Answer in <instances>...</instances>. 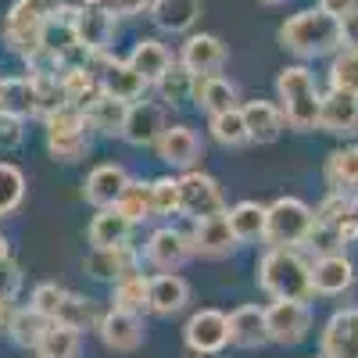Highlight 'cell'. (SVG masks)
<instances>
[{"instance_id": "f35d334b", "label": "cell", "mask_w": 358, "mask_h": 358, "mask_svg": "<svg viewBox=\"0 0 358 358\" xmlns=\"http://www.w3.org/2000/svg\"><path fill=\"white\" fill-rule=\"evenodd\" d=\"M351 215H358V194H351V190H330L322 197V204L315 208V222H322V226H341Z\"/></svg>"}, {"instance_id": "b9f144b4", "label": "cell", "mask_w": 358, "mask_h": 358, "mask_svg": "<svg viewBox=\"0 0 358 358\" xmlns=\"http://www.w3.org/2000/svg\"><path fill=\"white\" fill-rule=\"evenodd\" d=\"M97 312H94V305L86 301V297H79V294H65V301H62V308H57V315H54V322H62V326H69V330H90L94 326L97 330Z\"/></svg>"}, {"instance_id": "2e32d148", "label": "cell", "mask_w": 358, "mask_h": 358, "mask_svg": "<svg viewBox=\"0 0 358 358\" xmlns=\"http://www.w3.org/2000/svg\"><path fill=\"white\" fill-rule=\"evenodd\" d=\"M351 287H355V262L344 251L322 255V258L312 262V294L337 297V294H344Z\"/></svg>"}, {"instance_id": "ffe728a7", "label": "cell", "mask_w": 358, "mask_h": 358, "mask_svg": "<svg viewBox=\"0 0 358 358\" xmlns=\"http://www.w3.org/2000/svg\"><path fill=\"white\" fill-rule=\"evenodd\" d=\"M140 265V251L133 244H122V248H94L86 255V273L94 280H111L118 283L122 276L136 273Z\"/></svg>"}, {"instance_id": "7c38bea8", "label": "cell", "mask_w": 358, "mask_h": 358, "mask_svg": "<svg viewBox=\"0 0 358 358\" xmlns=\"http://www.w3.org/2000/svg\"><path fill=\"white\" fill-rule=\"evenodd\" d=\"M165 129H169L165 104H158V101H136V104H129L126 126H122V140L133 143V147H155Z\"/></svg>"}, {"instance_id": "7402d4cb", "label": "cell", "mask_w": 358, "mask_h": 358, "mask_svg": "<svg viewBox=\"0 0 358 358\" xmlns=\"http://www.w3.org/2000/svg\"><path fill=\"white\" fill-rule=\"evenodd\" d=\"M0 111L15 115V118H40V94H36V83L29 76H11V79H0Z\"/></svg>"}, {"instance_id": "83f0119b", "label": "cell", "mask_w": 358, "mask_h": 358, "mask_svg": "<svg viewBox=\"0 0 358 358\" xmlns=\"http://www.w3.org/2000/svg\"><path fill=\"white\" fill-rule=\"evenodd\" d=\"M83 115H86V126H90V129H97V133H104V136H122L129 104H126V101H115V97H108V94H97L94 101L83 108Z\"/></svg>"}, {"instance_id": "d6986e66", "label": "cell", "mask_w": 358, "mask_h": 358, "mask_svg": "<svg viewBox=\"0 0 358 358\" xmlns=\"http://www.w3.org/2000/svg\"><path fill=\"white\" fill-rule=\"evenodd\" d=\"M319 129L334 136H358V97L330 90L319 104Z\"/></svg>"}, {"instance_id": "1f68e13d", "label": "cell", "mask_w": 358, "mask_h": 358, "mask_svg": "<svg viewBox=\"0 0 358 358\" xmlns=\"http://www.w3.org/2000/svg\"><path fill=\"white\" fill-rule=\"evenodd\" d=\"M57 79H62L65 104H72V108H86L90 101L101 94V79L90 72L86 65H65Z\"/></svg>"}, {"instance_id": "d4e9b609", "label": "cell", "mask_w": 358, "mask_h": 358, "mask_svg": "<svg viewBox=\"0 0 358 358\" xmlns=\"http://www.w3.org/2000/svg\"><path fill=\"white\" fill-rule=\"evenodd\" d=\"M241 111H244V126H248L251 143H273V140H280V133L287 126L280 104H273V101H248Z\"/></svg>"}, {"instance_id": "e0dca14e", "label": "cell", "mask_w": 358, "mask_h": 358, "mask_svg": "<svg viewBox=\"0 0 358 358\" xmlns=\"http://www.w3.org/2000/svg\"><path fill=\"white\" fill-rule=\"evenodd\" d=\"M190 301V283L179 273H158L147 276V312L155 315H176Z\"/></svg>"}, {"instance_id": "ee69618b", "label": "cell", "mask_w": 358, "mask_h": 358, "mask_svg": "<svg viewBox=\"0 0 358 358\" xmlns=\"http://www.w3.org/2000/svg\"><path fill=\"white\" fill-rule=\"evenodd\" d=\"M25 201V176L18 165L0 162V219L11 215L15 208Z\"/></svg>"}, {"instance_id": "ab89813d", "label": "cell", "mask_w": 358, "mask_h": 358, "mask_svg": "<svg viewBox=\"0 0 358 358\" xmlns=\"http://www.w3.org/2000/svg\"><path fill=\"white\" fill-rule=\"evenodd\" d=\"M36 355L40 358H76L79 355V330H69L62 322H50V330L43 334Z\"/></svg>"}, {"instance_id": "74e56055", "label": "cell", "mask_w": 358, "mask_h": 358, "mask_svg": "<svg viewBox=\"0 0 358 358\" xmlns=\"http://www.w3.org/2000/svg\"><path fill=\"white\" fill-rule=\"evenodd\" d=\"M330 90L358 97V47H341L330 62Z\"/></svg>"}, {"instance_id": "91938a15", "label": "cell", "mask_w": 358, "mask_h": 358, "mask_svg": "<svg viewBox=\"0 0 358 358\" xmlns=\"http://www.w3.org/2000/svg\"><path fill=\"white\" fill-rule=\"evenodd\" d=\"M319 358H322V355H319Z\"/></svg>"}, {"instance_id": "681fc988", "label": "cell", "mask_w": 358, "mask_h": 358, "mask_svg": "<svg viewBox=\"0 0 358 358\" xmlns=\"http://www.w3.org/2000/svg\"><path fill=\"white\" fill-rule=\"evenodd\" d=\"M22 287V273H18V265L8 258V262H0V297H8V301H15V294Z\"/></svg>"}, {"instance_id": "f6af8a7d", "label": "cell", "mask_w": 358, "mask_h": 358, "mask_svg": "<svg viewBox=\"0 0 358 358\" xmlns=\"http://www.w3.org/2000/svg\"><path fill=\"white\" fill-rule=\"evenodd\" d=\"M151 208H155V215H176L179 212V179L176 176L151 179Z\"/></svg>"}, {"instance_id": "6da1fadb", "label": "cell", "mask_w": 358, "mask_h": 358, "mask_svg": "<svg viewBox=\"0 0 358 358\" xmlns=\"http://www.w3.org/2000/svg\"><path fill=\"white\" fill-rule=\"evenodd\" d=\"M258 287L273 301H308L312 262H305L297 248H268L258 262Z\"/></svg>"}, {"instance_id": "db71d44e", "label": "cell", "mask_w": 358, "mask_h": 358, "mask_svg": "<svg viewBox=\"0 0 358 358\" xmlns=\"http://www.w3.org/2000/svg\"><path fill=\"white\" fill-rule=\"evenodd\" d=\"M337 229V241H341V248L344 244H358V215H351V219H344L341 226H334Z\"/></svg>"}, {"instance_id": "11a10c76", "label": "cell", "mask_w": 358, "mask_h": 358, "mask_svg": "<svg viewBox=\"0 0 358 358\" xmlns=\"http://www.w3.org/2000/svg\"><path fill=\"white\" fill-rule=\"evenodd\" d=\"M11 315H15L11 301H8V297H0V330H8V322H11Z\"/></svg>"}, {"instance_id": "5bb4252c", "label": "cell", "mask_w": 358, "mask_h": 358, "mask_svg": "<svg viewBox=\"0 0 358 358\" xmlns=\"http://www.w3.org/2000/svg\"><path fill=\"white\" fill-rule=\"evenodd\" d=\"M76 43L83 54H97V50H108L111 47V36H115V15L97 4V8H76Z\"/></svg>"}, {"instance_id": "8d00e7d4", "label": "cell", "mask_w": 358, "mask_h": 358, "mask_svg": "<svg viewBox=\"0 0 358 358\" xmlns=\"http://www.w3.org/2000/svg\"><path fill=\"white\" fill-rule=\"evenodd\" d=\"M118 212H122L133 226L155 219V208H151V183H140V179H129V187L122 190V197H118Z\"/></svg>"}, {"instance_id": "f546056e", "label": "cell", "mask_w": 358, "mask_h": 358, "mask_svg": "<svg viewBox=\"0 0 358 358\" xmlns=\"http://www.w3.org/2000/svg\"><path fill=\"white\" fill-rule=\"evenodd\" d=\"M126 62L143 76V83L151 86V83H158L176 62H172V54H169V47L165 43H158V40H140L133 50H129V57Z\"/></svg>"}, {"instance_id": "30bf717a", "label": "cell", "mask_w": 358, "mask_h": 358, "mask_svg": "<svg viewBox=\"0 0 358 358\" xmlns=\"http://www.w3.org/2000/svg\"><path fill=\"white\" fill-rule=\"evenodd\" d=\"M190 255H194L190 236L179 233V229H172V226L155 229L151 236H147V244H143V262L155 265L158 273H176V268L183 265Z\"/></svg>"}, {"instance_id": "e575fe53", "label": "cell", "mask_w": 358, "mask_h": 358, "mask_svg": "<svg viewBox=\"0 0 358 358\" xmlns=\"http://www.w3.org/2000/svg\"><path fill=\"white\" fill-rule=\"evenodd\" d=\"M326 183H330V190L358 194V143L341 147V151H334L326 158Z\"/></svg>"}, {"instance_id": "8fae6325", "label": "cell", "mask_w": 358, "mask_h": 358, "mask_svg": "<svg viewBox=\"0 0 358 358\" xmlns=\"http://www.w3.org/2000/svg\"><path fill=\"white\" fill-rule=\"evenodd\" d=\"M179 65L194 79L219 76V69L226 65V43L215 33H194V36H187L183 50H179Z\"/></svg>"}, {"instance_id": "4dcf8cb0", "label": "cell", "mask_w": 358, "mask_h": 358, "mask_svg": "<svg viewBox=\"0 0 358 358\" xmlns=\"http://www.w3.org/2000/svg\"><path fill=\"white\" fill-rule=\"evenodd\" d=\"M151 18L162 33H187L201 18V0H155Z\"/></svg>"}, {"instance_id": "f5cc1de1", "label": "cell", "mask_w": 358, "mask_h": 358, "mask_svg": "<svg viewBox=\"0 0 358 358\" xmlns=\"http://www.w3.org/2000/svg\"><path fill=\"white\" fill-rule=\"evenodd\" d=\"M315 8H319V11H326V15H334V18H344L348 11H355V8H358V0H319Z\"/></svg>"}, {"instance_id": "52a82bcc", "label": "cell", "mask_w": 358, "mask_h": 358, "mask_svg": "<svg viewBox=\"0 0 358 358\" xmlns=\"http://www.w3.org/2000/svg\"><path fill=\"white\" fill-rule=\"evenodd\" d=\"M179 212H187L194 222L197 219H215V215H226V197L219 190V183L208 172H183L179 176Z\"/></svg>"}, {"instance_id": "4fadbf2b", "label": "cell", "mask_w": 358, "mask_h": 358, "mask_svg": "<svg viewBox=\"0 0 358 358\" xmlns=\"http://www.w3.org/2000/svg\"><path fill=\"white\" fill-rule=\"evenodd\" d=\"M319 348L322 358H358V308H341L326 319Z\"/></svg>"}, {"instance_id": "3957f363", "label": "cell", "mask_w": 358, "mask_h": 358, "mask_svg": "<svg viewBox=\"0 0 358 358\" xmlns=\"http://www.w3.org/2000/svg\"><path fill=\"white\" fill-rule=\"evenodd\" d=\"M276 97H280V111H283V122L297 133H312L319 129V104L322 94L315 86L312 69L305 65H287L276 76Z\"/></svg>"}, {"instance_id": "9a60e30c", "label": "cell", "mask_w": 358, "mask_h": 358, "mask_svg": "<svg viewBox=\"0 0 358 358\" xmlns=\"http://www.w3.org/2000/svg\"><path fill=\"white\" fill-rule=\"evenodd\" d=\"M97 337L104 341V348L111 351H136L143 344V322L136 312H122V308H108L97 319Z\"/></svg>"}, {"instance_id": "484cf974", "label": "cell", "mask_w": 358, "mask_h": 358, "mask_svg": "<svg viewBox=\"0 0 358 358\" xmlns=\"http://www.w3.org/2000/svg\"><path fill=\"white\" fill-rule=\"evenodd\" d=\"M229 344H236V348H262V344H268L265 308H258V305L233 308L229 312Z\"/></svg>"}, {"instance_id": "8992f818", "label": "cell", "mask_w": 358, "mask_h": 358, "mask_svg": "<svg viewBox=\"0 0 358 358\" xmlns=\"http://www.w3.org/2000/svg\"><path fill=\"white\" fill-rule=\"evenodd\" d=\"M47 126V147L57 162H79L86 155V115L83 108H72V104H62L57 111H50L43 118Z\"/></svg>"}, {"instance_id": "816d5d0a", "label": "cell", "mask_w": 358, "mask_h": 358, "mask_svg": "<svg viewBox=\"0 0 358 358\" xmlns=\"http://www.w3.org/2000/svg\"><path fill=\"white\" fill-rule=\"evenodd\" d=\"M341 40H344V47H358V8L341 18Z\"/></svg>"}, {"instance_id": "ba28073f", "label": "cell", "mask_w": 358, "mask_h": 358, "mask_svg": "<svg viewBox=\"0 0 358 358\" xmlns=\"http://www.w3.org/2000/svg\"><path fill=\"white\" fill-rule=\"evenodd\" d=\"M265 326H268V341L290 348V344L308 337V330H312V308L305 301H273L265 308Z\"/></svg>"}, {"instance_id": "6f0895ef", "label": "cell", "mask_w": 358, "mask_h": 358, "mask_svg": "<svg viewBox=\"0 0 358 358\" xmlns=\"http://www.w3.org/2000/svg\"><path fill=\"white\" fill-rule=\"evenodd\" d=\"M258 4H265V8H276V4H287V0H258Z\"/></svg>"}, {"instance_id": "f1b7e54d", "label": "cell", "mask_w": 358, "mask_h": 358, "mask_svg": "<svg viewBox=\"0 0 358 358\" xmlns=\"http://www.w3.org/2000/svg\"><path fill=\"white\" fill-rule=\"evenodd\" d=\"M265 212H268V204H258V201H241V204H233L229 212H226V222L236 236V244H255L265 236Z\"/></svg>"}, {"instance_id": "680465c9", "label": "cell", "mask_w": 358, "mask_h": 358, "mask_svg": "<svg viewBox=\"0 0 358 358\" xmlns=\"http://www.w3.org/2000/svg\"><path fill=\"white\" fill-rule=\"evenodd\" d=\"M83 4H86V8H97V4H104V0H83Z\"/></svg>"}, {"instance_id": "f907efd6", "label": "cell", "mask_w": 358, "mask_h": 358, "mask_svg": "<svg viewBox=\"0 0 358 358\" xmlns=\"http://www.w3.org/2000/svg\"><path fill=\"white\" fill-rule=\"evenodd\" d=\"M104 8L111 15H143L155 8V0H104Z\"/></svg>"}, {"instance_id": "7dc6e473", "label": "cell", "mask_w": 358, "mask_h": 358, "mask_svg": "<svg viewBox=\"0 0 358 358\" xmlns=\"http://www.w3.org/2000/svg\"><path fill=\"white\" fill-rule=\"evenodd\" d=\"M319 258L322 255H334V251H341V241H337V229L334 226H322V222H315V229H312V236L305 241Z\"/></svg>"}, {"instance_id": "60d3db41", "label": "cell", "mask_w": 358, "mask_h": 358, "mask_svg": "<svg viewBox=\"0 0 358 358\" xmlns=\"http://www.w3.org/2000/svg\"><path fill=\"white\" fill-rule=\"evenodd\" d=\"M111 308H122V312H143L147 308V276L143 273H129L115 283V297H111Z\"/></svg>"}, {"instance_id": "9c48e42d", "label": "cell", "mask_w": 358, "mask_h": 358, "mask_svg": "<svg viewBox=\"0 0 358 358\" xmlns=\"http://www.w3.org/2000/svg\"><path fill=\"white\" fill-rule=\"evenodd\" d=\"M183 341L194 355H219L229 348V315L215 308H201L183 326Z\"/></svg>"}, {"instance_id": "d6a6232c", "label": "cell", "mask_w": 358, "mask_h": 358, "mask_svg": "<svg viewBox=\"0 0 358 358\" xmlns=\"http://www.w3.org/2000/svg\"><path fill=\"white\" fill-rule=\"evenodd\" d=\"M194 101L208 111V115H219V111H229L236 108V86L222 76H204L194 83Z\"/></svg>"}, {"instance_id": "7bdbcfd3", "label": "cell", "mask_w": 358, "mask_h": 358, "mask_svg": "<svg viewBox=\"0 0 358 358\" xmlns=\"http://www.w3.org/2000/svg\"><path fill=\"white\" fill-rule=\"evenodd\" d=\"M194 83H197V79H194L183 65L176 62V65H172V69H169L155 86H158V94H162V101H165V104H187V101L194 97Z\"/></svg>"}, {"instance_id": "bcb514c9", "label": "cell", "mask_w": 358, "mask_h": 358, "mask_svg": "<svg viewBox=\"0 0 358 358\" xmlns=\"http://www.w3.org/2000/svg\"><path fill=\"white\" fill-rule=\"evenodd\" d=\"M65 287H57V283H40L36 290H33V301H29V305H33L40 315H47L50 322H54V315H57V308H62V301H65Z\"/></svg>"}, {"instance_id": "5b68a950", "label": "cell", "mask_w": 358, "mask_h": 358, "mask_svg": "<svg viewBox=\"0 0 358 358\" xmlns=\"http://www.w3.org/2000/svg\"><path fill=\"white\" fill-rule=\"evenodd\" d=\"M315 229V212L301 197H276L265 212V236L268 248H297Z\"/></svg>"}, {"instance_id": "ac0fdd59", "label": "cell", "mask_w": 358, "mask_h": 358, "mask_svg": "<svg viewBox=\"0 0 358 358\" xmlns=\"http://www.w3.org/2000/svg\"><path fill=\"white\" fill-rule=\"evenodd\" d=\"M129 172L122 169V165H115V162H108V165H97L94 172L86 176V183H83V197L94 204V208H115L118 204V197H122V190L129 187Z\"/></svg>"}, {"instance_id": "836d02e7", "label": "cell", "mask_w": 358, "mask_h": 358, "mask_svg": "<svg viewBox=\"0 0 358 358\" xmlns=\"http://www.w3.org/2000/svg\"><path fill=\"white\" fill-rule=\"evenodd\" d=\"M50 330V319L47 315H40L33 305L29 308H15V315H11V322H8V334H11V341L18 344V348H40V341H43V334Z\"/></svg>"}, {"instance_id": "d590c367", "label": "cell", "mask_w": 358, "mask_h": 358, "mask_svg": "<svg viewBox=\"0 0 358 358\" xmlns=\"http://www.w3.org/2000/svg\"><path fill=\"white\" fill-rule=\"evenodd\" d=\"M208 129H212V140L222 143V147H244V143H251L241 108H229V111L212 115V118H208Z\"/></svg>"}, {"instance_id": "277c9868", "label": "cell", "mask_w": 358, "mask_h": 358, "mask_svg": "<svg viewBox=\"0 0 358 358\" xmlns=\"http://www.w3.org/2000/svg\"><path fill=\"white\" fill-rule=\"evenodd\" d=\"M57 11H62V0H15L4 18V43L29 62L43 47V25Z\"/></svg>"}, {"instance_id": "4316f807", "label": "cell", "mask_w": 358, "mask_h": 358, "mask_svg": "<svg viewBox=\"0 0 358 358\" xmlns=\"http://www.w3.org/2000/svg\"><path fill=\"white\" fill-rule=\"evenodd\" d=\"M133 222L118 212V208H97V215L94 222H90V248H122L129 244V236H133Z\"/></svg>"}, {"instance_id": "603a6c76", "label": "cell", "mask_w": 358, "mask_h": 358, "mask_svg": "<svg viewBox=\"0 0 358 358\" xmlns=\"http://www.w3.org/2000/svg\"><path fill=\"white\" fill-rule=\"evenodd\" d=\"M143 90H147V83H143V76L129 62L111 57V62L104 65V72H101V94H108L115 101H126V104H136L143 97Z\"/></svg>"}, {"instance_id": "44dd1931", "label": "cell", "mask_w": 358, "mask_h": 358, "mask_svg": "<svg viewBox=\"0 0 358 358\" xmlns=\"http://www.w3.org/2000/svg\"><path fill=\"white\" fill-rule=\"evenodd\" d=\"M155 151H158V158H162L165 165L190 172V169L197 165V158H201V136H197L190 126H169V129L158 136Z\"/></svg>"}, {"instance_id": "cb8c5ba5", "label": "cell", "mask_w": 358, "mask_h": 358, "mask_svg": "<svg viewBox=\"0 0 358 358\" xmlns=\"http://www.w3.org/2000/svg\"><path fill=\"white\" fill-rule=\"evenodd\" d=\"M190 244H194V255L219 258V255H229V251L236 248V236H233L226 215H215V219H197V222H194Z\"/></svg>"}, {"instance_id": "9f6ffc18", "label": "cell", "mask_w": 358, "mask_h": 358, "mask_svg": "<svg viewBox=\"0 0 358 358\" xmlns=\"http://www.w3.org/2000/svg\"><path fill=\"white\" fill-rule=\"evenodd\" d=\"M8 258H11V248H8L4 236H0V262H8Z\"/></svg>"}, {"instance_id": "c3c4849f", "label": "cell", "mask_w": 358, "mask_h": 358, "mask_svg": "<svg viewBox=\"0 0 358 358\" xmlns=\"http://www.w3.org/2000/svg\"><path fill=\"white\" fill-rule=\"evenodd\" d=\"M22 140H25V122H22V118H15V115L0 111V147L8 151V147H18Z\"/></svg>"}, {"instance_id": "7a4b0ae2", "label": "cell", "mask_w": 358, "mask_h": 358, "mask_svg": "<svg viewBox=\"0 0 358 358\" xmlns=\"http://www.w3.org/2000/svg\"><path fill=\"white\" fill-rule=\"evenodd\" d=\"M280 43L297 54V57H326V54H337L344 47L341 40V18L326 15L319 8H308V11H297L290 15L283 25H280Z\"/></svg>"}]
</instances>
